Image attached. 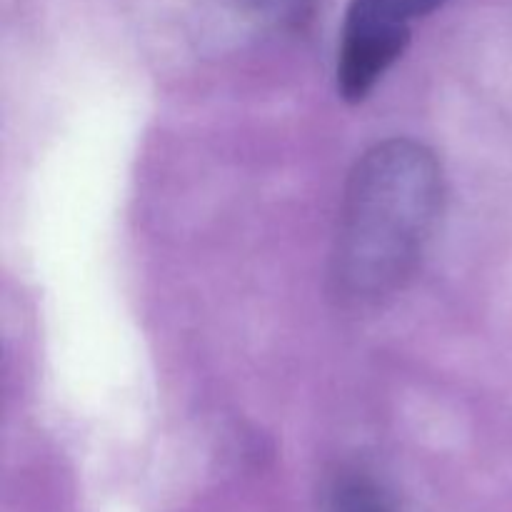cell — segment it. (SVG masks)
I'll return each instance as SVG.
<instances>
[{"label": "cell", "mask_w": 512, "mask_h": 512, "mask_svg": "<svg viewBox=\"0 0 512 512\" xmlns=\"http://www.w3.org/2000/svg\"><path fill=\"white\" fill-rule=\"evenodd\" d=\"M390 3L398 5L408 18H420V15L433 13L435 8H440L445 0H390Z\"/></svg>", "instance_id": "obj_5"}, {"label": "cell", "mask_w": 512, "mask_h": 512, "mask_svg": "<svg viewBox=\"0 0 512 512\" xmlns=\"http://www.w3.org/2000/svg\"><path fill=\"white\" fill-rule=\"evenodd\" d=\"M410 20L390 0H353L345 13L338 53V90L360 103L410 43Z\"/></svg>", "instance_id": "obj_2"}, {"label": "cell", "mask_w": 512, "mask_h": 512, "mask_svg": "<svg viewBox=\"0 0 512 512\" xmlns=\"http://www.w3.org/2000/svg\"><path fill=\"white\" fill-rule=\"evenodd\" d=\"M335 512H393L368 485L353 483L340 490L335 500Z\"/></svg>", "instance_id": "obj_4"}, {"label": "cell", "mask_w": 512, "mask_h": 512, "mask_svg": "<svg viewBox=\"0 0 512 512\" xmlns=\"http://www.w3.org/2000/svg\"><path fill=\"white\" fill-rule=\"evenodd\" d=\"M243 5L250 13L260 15V18L280 20V23H295L305 15L310 0H235Z\"/></svg>", "instance_id": "obj_3"}, {"label": "cell", "mask_w": 512, "mask_h": 512, "mask_svg": "<svg viewBox=\"0 0 512 512\" xmlns=\"http://www.w3.org/2000/svg\"><path fill=\"white\" fill-rule=\"evenodd\" d=\"M443 195L433 150L405 138L370 148L345 185L333 253L338 293L360 305L398 293L423 258Z\"/></svg>", "instance_id": "obj_1"}]
</instances>
